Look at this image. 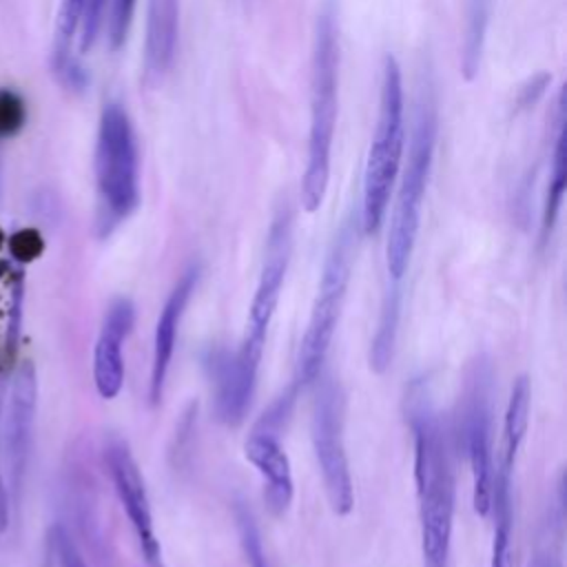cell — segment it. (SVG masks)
I'll return each instance as SVG.
<instances>
[{
	"label": "cell",
	"mask_w": 567,
	"mask_h": 567,
	"mask_svg": "<svg viewBox=\"0 0 567 567\" xmlns=\"http://www.w3.org/2000/svg\"><path fill=\"white\" fill-rule=\"evenodd\" d=\"M408 414L414 436L421 551L425 567H445L454 525V463L443 421L421 381L412 383L408 392Z\"/></svg>",
	"instance_id": "6da1fadb"
},
{
	"label": "cell",
	"mask_w": 567,
	"mask_h": 567,
	"mask_svg": "<svg viewBox=\"0 0 567 567\" xmlns=\"http://www.w3.org/2000/svg\"><path fill=\"white\" fill-rule=\"evenodd\" d=\"M339 89V42L337 24L330 11H323L315 27L310 64V133L306 171L301 177V206L315 213L328 190L330 153L337 122Z\"/></svg>",
	"instance_id": "7a4b0ae2"
},
{
	"label": "cell",
	"mask_w": 567,
	"mask_h": 567,
	"mask_svg": "<svg viewBox=\"0 0 567 567\" xmlns=\"http://www.w3.org/2000/svg\"><path fill=\"white\" fill-rule=\"evenodd\" d=\"M97 235L109 237L140 204V159L126 111L111 102L102 109L95 140Z\"/></svg>",
	"instance_id": "3957f363"
},
{
	"label": "cell",
	"mask_w": 567,
	"mask_h": 567,
	"mask_svg": "<svg viewBox=\"0 0 567 567\" xmlns=\"http://www.w3.org/2000/svg\"><path fill=\"white\" fill-rule=\"evenodd\" d=\"M403 82L399 62L392 55L383 58L379 115L372 144L363 171V199H361V228L377 233L401 168L403 155Z\"/></svg>",
	"instance_id": "277c9868"
},
{
	"label": "cell",
	"mask_w": 567,
	"mask_h": 567,
	"mask_svg": "<svg viewBox=\"0 0 567 567\" xmlns=\"http://www.w3.org/2000/svg\"><path fill=\"white\" fill-rule=\"evenodd\" d=\"M436 146V113L425 100L419 102L414 115V128L408 151V162L401 175L399 193L392 208L388 244H385V268L392 281H401L408 272L421 221L423 195L427 188L432 159Z\"/></svg>",
	"instance_id": "5b68a950"
},
{
	"label": "cell",
	"mask_w": 567,
	"mask_h": 567,
	"mask_svg": "<svg viewBox=\"0 0 567 567\" xmlns=\"http://www.w3.org/2000/svg\"><path fill=\"white\" fill-rule=\"evenodd\" d=\"M354 252H357L354 219H346L328 248L317 297H315L310 319L299 346L297 377H295V383L299 388L312 383L319 377V370L328 357L334 328L339 323L341 308L346 301L348 284L352 277Z\"/></svg>",
	"instance_id": "8992f818"
},
{
	"label": "cell",
	"mask_w": 567,
	"mask_h": 567,
	"mask_svg": "<svg viewBox=\"0 0 567 567\" xmlns=\"http://www.w3.org/2000/svg\"><path fill=\"white\" fill-rule=\"evenodd\" d=\"M492 381L489 359L478 357L465 377L461 436L472 467V503L478 516H487L494 496V458H492Z\"/></svg>",
	"instance_id": "52a82bcc"
},
{
	"label": "cell",
	"mask_w": 567,
	"mask_h": 567,
	"mask_svg": "<svg viewBox=\"0 0 567 567\" xmlns=\"http://www.w3.org/2000/svg\"><path fill=\"white\" fill-rule=\"evenodd\" d=\"M310 432L328 503L337 516H346L352 512L354 489L343 443V394L332 379H323L317 390Z\"/></svg>",
	"instance_id": "ba28073f"
},
{
	"label": "cell",
	"mask_w": 567,
	"mask_h": 567,
	"mask_svg": "<svg viewBox=\"0 0 567 567\" xmlns=\"http://www.w3.org/2000/svg\"><path fill=\"white\" fill-rule=\"evenodd\" d=\"M35 410H38V377L33 363L20 361L11 372V388L4 410V421L0 423V456L2 470L9 476V501L20 503L27 467L33 450L35 432Z\"/></svg>",
	"instance_id": "9c48e42d"
},
{
	"label": "cell",
	"mask_w": 567,
	"mask_h": 567,
	"mask_svg": "<svg viewBox=\"0 0 567 567\" xmlns=\"http://www.w3.org/2000/svg\"><path fill=\"white\" fill-rule=\"evenodd\" d=\"M266 334L246 330L239 348L233 354H221L213 361L215 374V414L226 425H239L250 408Z\"/></svg>",
	"instance_id": "30bf717a"
},
{
	"label": "cell",
	"mask_w": 567,
	"mask_h": 567,
	"mask_svg": "<svg viewBox=\"0 0 567 567\" xmlns=\"http://www.w3.org/2000/svg\"><path fill=\"white\" fill-rule=\"evenodd\" d=\"M290 255H292V208L284 199L275 208V215L268 228L264 261H261L257 288H255V297L250 301L246 330L268 334V326L272 321V315L281 297Z\"/></svg>",
	"instance_id": "8fae6325"
},
{
	"label": "cell",
	"mask_w": 567,
	"mask_h": 567,
	"mask_svg": "<svg viewBox=\"0 0 567 567\" xmlns=\"http://www.w3.org/2000/svg\"><path fill=\"white\" fill-rule=\"evenodd\" d=\"M104 461L109 476L113 481L115 494L122 503V509L135 532L140 549L148 563H157L159 558V540L153 527L151 503L144 485V476L122 439H111L104 447Z\"/></svg>",
	"instance_id": "7c38bea8"
},
{
	"label": "cell",
	"mask_w": 567,
	"mask_h": 567,
	"mask_svg": "<svg viewBox=\"0 0 567 567\" xmlns=\"http://www.w3.org/2000/svg\"><path fill=\"white\" fill-rule=\"evenodd\" d=\"M135 326V306L126 297L109 303L93 348V383L102 399L111 401L124 385V341Z\"/></svg>",
	"instance_id": "4fadbf2b"
},
{
	"label": "cell",
	"mask_w": 567,
	"mask_h": 567,
	"mask_svg": "<svg viewBox=\"0 0 567 567\" xmlns=\"http://www.w3.org/2000/svg\"><path fill=\"white\" fill-rule=\"evenodd\" d=\"M199 275H202V268L197 264L188 266L182 272V277L177 279V284L173 286L171 295L166 297V301L159 310L155 334H153V361H151V381H148V399L153 405H157L162 401L173 350H175L177 330H179L182 317L186 312V306L197 288Z\"/></svg>",
	"instance_id": "5bb4252c"
},
{
	"label": "cell",
	"mask_w": 567,
	"mask_h": 567,
	"mask_svg": "<svg viewBox=\"0 0 567 567\" xmlns=\"http://www.w3.org/2000/svg\"><path fill=\"white\" fill-rule=\"evenodd\" d=\"M244 454L264 478V498L268 507L275 514L286 512L292 501V472L277 432L255 425L244 443Z\"/></svg>",
	"instance_id": "9a60e30c"
},
{
	"label": "cell",
	"mask_w": 567,
	"mask_h": 567,
	"mask_svg": "<svg viewBox=\"0 0 567 567\" xmlns=\"http://www.w3.org/2000/svg\"><path fill=\"white\" fill-rule=\"evenodd\" d=\"M179 31V0H148L144 64L148 75L162 78L175 58Z\"/></svg>",
	"instance_id": "2e32d148"
},
{
	"label": "cell",
	"mask_w": 567,
	"mask_h": 567,
	"mask_svg": "<svg viewBox=\"0 0 567 567\" xmlns=\"http://www.w3.org/2000/svg\"><path fill=\"white\" fill-rule=\"evenodd\" d=\"M82 7H84V0H62L60 16H58V31H55L53 69L58 78L71 89H82L86 82L84 69L71 55V42L80 29Z\"/></svg>",
	"instance_id": "e0dca14e"
},
{
	"label": "cell",
	"mask_w": 567,
	"mask_h": 567,
	"mask_svg": "<svg viewBox=\"0 0 567 567\" xmlns=\"http://www.w3.org/2000/svg\"><path fill=\"white\" fill-rule=\"evenodd\" d=\"M494 514V536H492V567H514L512 549V470L503 467L494 478L492 509Z\"/></svg>",
	"instance_id": "ac0fdd59"
},
{
	"label": "cell",
	"mask_w": 567,
	"mask_h": 567,
	"mask_svg": "<svg viewBox=\"0 0 567 567\" xmlns=\"http://www.w3.org/2000/svg\"><path fill=\"white\" fill-rule=\"evenodd\" d=\"M529 408H532V383L527 374H520L509 392V401L503 419V467L512 470L516 454L523 445V439L529 427Z\"/></svg>",
	"instance_id": "d6986e66"
},
{
	"label": "cell",
	"mask_w": 567,
	"mask_h": 567,
	"mask_svg": "<svg viewBox=\"0 0 567 567\" xmlns=\"http://www.w3.org/2000/svg\"><path fill=\"white\" fill-rule=\"evenodd\" d=\"M399 310H401V292H399L396 286H392L385 292L381 315H379V326H377L372 348H370V368L374 372L388 370V365L392 361V350H394V341H396V326H399Z\"/></svg>",
	"instance_id": "ffe728a7"
},
{
	"label": "cell",
	"mask_w": 567,
	"mask_h": 567,
	"mask_svg": "<svg viewBox=\"0 0 567 567\" xmlns=\"http://www.w3.org/2000/svg\"><path fill=\"white\" fill-rule=\"evenodd\" d=\"M558 135H556V148H554V171L551 182L547 190V202L543 210V241L551 235L554 224L558 219V210L563 204L565 186H567V173H565V131H563V100L558 102Z\"/></svg>",
	"instance_id": "44dd1931"
},
{
	"label": "cell",
	"mask_w": 567,
	"mask_h": 567,
	"mask_svg": "<svg viewBox=\"0 0 567 567\" xmlns=\"http://www.w3.org/2000/svg\"><path fill=\"white\" fill-rule=\"evenodd\" d=\"M235 523H237L239 543H241V549L248 558V565L250 567H270L268 558H266V551H264V545H261L259 529L255 525V518H252L250 509L244 507L241 503H237V507H235Z\"/></svg>",
	"instance_id": "7402d4cb"
},
{
	"label": "cell",
	"mask_w": 567,
	"mask_h": 567,
	"mask_svg": "<svg viewBox=\"0 0 567 567\" xmlns=\"http://www.w3.org/2000/svg\"><path fill=\"white\" fill-rule=\"evenodd\" d=\"M24 122H27L24 100L11 89H0V140L18 135Z\"/></svg>",
	"instance_id": "603a6c76"
},
{
	"label": "cell",
	"mask_w": 567,
	"mask_h": 567,
	"mask_svg": "<svg viewBox=\"0 0 567 567\" xmlns=\"http://www.w3.org/2000/svg\"><path fill=\"white\" fill-rule=\"evenodd\" d=\"M135 11V0H111V11H109V42L111 49H120L126 40L131 18Z\"/></svg>",
	"instance_id": "cb8c5ba5"
},
{
	"label": "cell",
	"mask_w": 567,
	"mask_h": 567,
	"mask_svg": "<svg viewBox=\"0 0 567 567\" xmlns=\"http://www.w3.org/2000/svg\"><path fill=\"white\" fill-rule=\"evenodd\" d=\"M51 545L55 551V560L58 567H89L78 549V545L73 543V538L69 536V532L62 525H55L51 529Z\"/></svg>",
	"instance_id": "d4e9b609"
},
{
	"label": "cell",
	"mask_w": 567,
	"mask_h": 567,
	"mask_svg": "<svg viewBox=\"0 0 567 567\" xmlns=\"http://www.w3.org/2000/svg\"><path fill=\"white\" fill-rule=\"evenodd\" d=\"M529 567H563L558 549L551 543H540L532 556Z\"/></svg>",
	"instance_id": "484cf974"
},
{
	"label": "cell",
	"mask_w": 567,
	"mask_h": 567,
	"mask_svg": "<svg viewBox=\"0 0 567 567\" xmlns=\"http://www.w3.org/2000/svg\"><path fill=\"white\" fill-rule=\"evenodd\" d=\"M11 518V501H9V489L4 483V470H2V456H0V534L9 527Z\"/></svg>",
	"instance_id": "4316f807"
}]
</instances>
